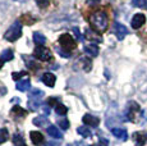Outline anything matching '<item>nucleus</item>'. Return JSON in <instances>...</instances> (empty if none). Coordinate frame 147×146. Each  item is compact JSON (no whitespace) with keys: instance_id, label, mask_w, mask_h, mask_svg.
Wrapping results in <instances>:
<instances>
[{"instance_id":"nucleus-1","label":"nucleus","mask_w":147,"mask_h":146,"mask_svg":"<svg viewBox=\"0 0 147 146\" xmlns=\"http://www.w3.org/2000/svg\"><path fill=\"white\" fill-rule=\"evenodd\" d=\"M90 22H91V24L95 27V30L98 31V32L105 31L107 28V24H109V19H107L106 13L101 12V10L95 12L94 14L91 16V18H90Z\"/></svg>"},{"instance_id":"nucleus-2","label":"nucleus","mask_w":147,"mask_h":146,"mask_svg":"<svg viewBox=\"0 0 147 146\" xmlns=\"http://www.w3.org/2000/svg\"><path fill=\"white\" fill-rule=\"evenodd\" d=\"M21 36H22V22L21 21H16L12 26L8 28L7 32H5L4 39L7 41L14 43V41H17Z\"/></svg>"},{"instance_id":"nucleus-3","label":"nucleus","mask_w":147,"mask_h":146,"mask_svg":"<svg viewBox=\"0 0 147 146\" xmlns=\"http://www.w3.org/2000/svg\"><path fill=\"white\" fill-rule=\"evenodd\" d=\"M59 45L61 46V49L67 50V51H72L77 47V43H76L74 37L69 33H63L59 37Z\"/></svg>"},{"instance_id":"nucleus-4","label":"nucleus","mask_w":147,"mask_h":146,"mask_svg":"<svg viewBox=\"0 0 147 146\" xmlns=\"http://www.w3.org/2000/svg\"><path fill=\"white\" fill-rule=\"evenodd\" d=\"M33 57H35L36 59H38V60H41V62H47L53 58V54L47 47L37 46L35 49V51H33Z\"/></svg>"},{"instance_id":"nucleus-5","label":"nucleus","mask_w":147,"mask_h":146,"mask_svg":"<svg viewBox=\"0 0 147 146\" xmlns=\"http://www.w3.org/2000/svg\"><path fill=\"white\" fill-rule=\"evenodd\" d=\"M145 22H146V16L142 14V13H137V14H134L133 18H132L131 26L133 30H138L145 24Z\"/></svg>"},{"instance_id":"nucleus-6","label":"nucleus","mask_w":147,"mask_h":146,"mask_svg":"<svg viewBox=\"0 0 147 146\" xmlns=\"http://www.w3.org/2000/svg\"><path fill=\"white\" fill-rule=\"evenodd\" d=\"M114 33H115L118 40H123V39L128 35V30H127V27L124 26V24L119 23V22H115L114 23Z\"/></svg>"},{"instance_id":"nucleus-7","label":"nucleus","mask_w":147,"mask_h":146,"mask_svg":"<svg viewBox=\"0 0 147 146\" xmlns=\"http://www.w3.org/2000/svg\"><path fill=\"white\" fill-rule=\"evenodd\" d=\"M84 36L87 37V40L94 41L95 44H98L102 41V37H101V35L98 33V31H94L92 28H87L86 32H84Z\"/></svg>"},{"instance_id":"nucleus-8","label":"nucleus","mask_w":147,"mask_h":146,"mask_svg":"<svg viewBox=\"0 0 147 146\" xmlns=\"http://www.w3.org/2000/svg\"><path fill=\"white\" fill-rule=\"evenodd\" d=\"M82 120H83V123L86 126H88V127H97V126L100 124V119H98L97 117L92 116V114H84Z\"/></svg>"},{"instance_id":"nucleus-9","label":"nucleus","mask_w":147,"mask_h":146,"mask_svg":"<svg viewBox=\"0 0 147 146\" xmlns=\"http://www.w3.org/2000/svg\"><path fill=\"white\" fill-rule=\"evenodd\" d=\"M41 81L46 86H49V87H54V86H55V82H56V77H55V74H54V73L46 72V73H44V74H42Z\"/></svg>"},{"instance_id":"nucleus-10","label":"nucleus","mask_w":147,"mask_h":146,"mask_svg":"<svg viewBox=\"0 0 147 146\" xmlns=\"http://www.w3.org/2000/svg\"><path fill=\"white\" fill-rule=\"evenodd\" d=\"M30 139H31V141L33 142V145H36V146H41L42 144H44V135H42L41 132H38V131H32L31 132Z\"/></svg>"},{"instance_id":"nucleus-11","label":"nucleus","mask_w":147,"mask_h":146,"mask_svg":"<svg viewBox=\"0 0 147 146\" xmlns=\"http://www.w3.org/2000/svg\"><path fill=\"white\" fill-rule=\"evenodd\" d=\"M111 133L117 139L121 140V141H127V139H128V132H127V130H124V128L114 127V128H111Z\"/></svg>"},{"instance_id":"nucleus-12","label":"nucleus","mask_w":147,"mask_h":146,"mask_svg":"<svg viewBox=\"0 0 147 146\" xmlns=\"http://www.w3.org/2000/svg\"><path fill=\"white\" fill-rule=\"evenodd\" d=\"M84 53H86L88 57H91V58L97 57L98 55V46L96 44L86 45V46H84Z\"/></svg>"},{"instance_id":"nucleus-13","label":"nucleus","mask_w":147,"mask_h":146,"mask_svg":"<svg viewBox=\"0 0 147 146\" xmlns=\"http://www.w3.org/2000/svg\"><path fill=\"white\" fill-rule=\"evenodd\" d=\"M47 133H49V136L54 137V139L56 140H61L63 139V133H61L60 131H59L58 127H55V126H49V127L46 128Z\"/></svg>"},{"instance_id":"nucleus-14","label":"nucleus","mask_w":147,"mask_h":146,"mask_svg":"<svg viewBox=\"0 0 147 146\" xmlns=\"http://www.w3.org/2000/svg\"><path fill=\"white\" fill-rule=\"evenodd\" d=\"M133 140H134V144L137 146H143L146 144V136L141 132H134L133 133Z\"/></svg>"},{"instance_id":"nucleus-15","label":"nucleus","mask_w":147,"mask_h":146,"mask_svg":"<svg viewBox=\"0 0 147 146\" xmlns=\"http://www.w3.org/2000/svg\"><path fill=\"white\" fill-rule=\"evenodd\" d=\"M30 86H31V81H30V78H24V80H21V81H18L17 82V90H19V91H27L28 89H30Z\"/></svg>"},{"instance_id":"nucleus-16","label":"nucleus","mask_w":147,"mask_h":146,"mask_svg":"<svg viewBox=\"0 0 147 146\" xmlns=\"http://www.w3.org/2000/svg\"><path fill=\"white\" fill-rule=\"evenodd\" d=\"M33 124L38 126V127H49V119H46V116H41V117H36L33 119Z\"/></svg>"},{"instance_id":"nucleus-17","label":"nucleus","mask_w":147,"mask_h":146,"mask_svg":"<svg viewBox=\"0 0 147 146\" xmlns=\"http://www.w3.org/2000/svg\"><path fill=\"white\" fill-rule=\"evenodd\" d=\"M33 41L37 46H44L45 43H46V37L40 32H33Z\"/></svg>"},{"instance_id":"nucleus-18","label":"nucleus","mask_w":147,"mask_h":146,"mask_svg":"<svg viewBox=\"0 0 147 146\" xmlns=\"http://www.w3.org/2000/svg\"><path fill=\"white\" fill-rule=\"evenodd\" d=\"M77 132H78V135H81L82 137H91L92 136L90 128L86 127V126H81V127H78L77 128Z\"/></svg>"},{"instance_id":"nucleus-19","label":"nucleus","mask_w":147,"mask_h":146,"mask_svg":"<svg viewBox=\"0 0 147 146\" xmlns=\"http://www.w3.org/2000/svg\"><path fill=\"white\" fill-rule=\"evenodd\" d=\"M0 58H1L4 62H9V60H12V59L14 58V54H13V51L10 49H7V50H3Z\"/></svg>"},{"instance_id":"nucleus-20","label":"nucleus","mask_w":147,"mask_h":146,"mask_svg":"<svg viewBox=\"0 0 147 146\" xmlns=\"http://www.w3.org/2000/svg\"><path fill=\"white\" fill-rule=\"evenodd\" d=\"M40 106H41L40 99H30L28 100V108H30L31 110H37Z\"/></svg>"},{"instance_id":"nucleus-21","label":"nucleus","mask_w":147,"mask_h":146,"mask_svg":"<svg viewBox=\"0 0 147 146\" xmlns=\"http://www.w3.org/2000/svg\"><path fill=\"white\" fill-rule=\"evenodd\" d=\"M55 113L58 114V116H67L68 113V108L65 105H63L61 103H59L58 105L55 106Z\"/></svg>"},{"instance_id":"nucleus-22","label":"nucleus","mask_w":147,"mask_h":146,"mask_svg":"<svg viewBox=\"0 0 147 146\" xmlns=\"http://www.w3.org/2000/svg\"><path fill=\"white\" fill-rule=\"evenodd\" d=\"M13 144L16 146H27L26 141L23 140V137H22L21 135H18V133H16L13 136Z\"/></svg>"},{"instance_id":"nucleus-23","label":"nucleus","mask_w":147,"mask_h":146,"mask_svg":"<svg viewBox=\"0 0 147 146\" xmlns=\"http://www.w3.org/2000/svg\"><path fill=\"white\" fill-rule=\"evenodd\" d=\"M28 95H30V99H38V96H44V91L38 89H31L28 91Z\"/></svg>"},{"instance_id":"nucleus-24","label":"nucleus","mask_w":147,"mask_h":146,"mask_svg":"<svg viewBox=\"0 0 147 146\" xmlns=\"http://www.w3.org/2000/svg\"><path fill=\"white\" fill-rule=\"evenodd\" d=\"M9 137V131L7 128H0V145L4 144Z\"/></svg>"},{"instance_id":"nucleus-25","label":"nucleus","mask_w":147,"mask_h":146,"mask_svg":"<svg viewBox=\"0 0 147 146\" xmlns=\"http://www.w3.org/2000/svg\"><path fill=\"white\" fill-rule=\"evenodd\" d=\"M58 126L60 127V130L65 131L69 128V120L65 119V118H63V119H58Z\"/></svg>"},{"instance_id":"nucleus-26","label":"nucleus","mask_w":147,"mask_h":146,"mask_svg":"<svg viewBox=\"0 0 147 146\" xmlns=\"http://www.w3.org/2000/svg\"><path fill=\"white\" fill-rule=\"evenodd\" d=\"M12 114L13 116H18V117H24L26 116V112L22 110L21 106H14L12 109Z\"/></svg>"},{"instance_id":"nucleus-27","label":"nucleus","mask_w":147,"mask_h":146,"mask_svg":"<svg viewBox=\"0 0 147 146\" xmlns=\"http://www.w3.org/2000/svg\"><path fill=\"white\" fill-rule=\"evenodd\" d=\"M132 5L137 8H147V0H132Z\"/></svg>"},{"instance_id":"nucleus-28","label":"nucleus","mask_w":147,"mask_h":146,"mask_svg":"<svg viewBox=\"0 0 147 146\" xmlns=\"http://www.w3.org/2000/svg\"><path fill=\"white\" fill-rule=\"evenodd\" d=\"M36 4L41 8V9H45L50 5V0H36Z\"/></svg>"},{"instance_id":"nucleus-29","label":"nucleus","mask_w":147,"mask_h":146,"mask_svg":"<svg viewBox=\"0 0 147 146\" xmlns=\"http://www.w3.org/2000/svg\"><path fill=\"white\" fill-rule=\"evenodd\" d=\"M30 17H31V16H27V14L22 16L21 22H22V23H26V24H32V23H35L36 19H30Z\"/></svg>"},{"instance_id":"nucleus-30","label":"nucleus","mask_w":147,"mask_h":146,"mask_svg":"<svg viewBox=\"0 0 147 146\" xmlns=\"http://www.w3.org/2000/svg\"><path fill=\"white\" fill-rule=\"evenodd\" d=\"M23 76H27V72H19V73H17V72H14L13 74H12V77H13V80H18V78H21V77H23Z\"/></svg>"},{"instance_id":"nucleus-31","label":"nucleus","mask_w":147,"mask_h":146,"mask_svg":"<svg viewBox=\"0 0 147 146\" xmlns=\"http://www.w3.org/2000/svg\"><path fill=\"white\" fill-rule=\"evenodd\" d=\"M58 53L61 55V57H64V58H69L70 57V51H64L61 47H58Z\"/></svg>"},{"instance_id":"nucleus-32","label":"nucleus","mask_w":147,"mask_h":146,"mask_svg":"<svg viewBox=\"0 0 147 146\" xmlns=\"http://www.w3.org/2000/svg\"><path fill=\"white\" fill-rule=\"evenodd\" d=\"M41 109H42V113H44V116H49V114H50V106L44 105V106H41Z\"/></svg>"},{"instance_id":"nucleus-33","label":"nucleus","mask_w":147,"mask_h":146,"mask_svg":"<svg viewBox=\"0 0 147 146\" xmlns=\"http://www.w3.org/2000/svg\"><path fill=\"white\" fill-rule=\"evenodd\" d=\"M97 146H109V141H107L106 139H100Z\"/></svg>"},{"instance_id":"nucleus-34","label":"nucleus","mask_w":147,"mask_h":146,"mask_svg":"<svg viewBox=\"0 0 147 146\" xmlns=\"http://www.w3.org/2000/svg\"><path fill=\"white\" fill-rule=\"evenodd\" d=\"M73 31H74V33L77 35V37L80 39V41H82V39H81V33H80V31H78L77 27H73Z\"/></svg>"},{"instance_id":"nucleus-35","label":"nucleus","mask_w":147,"mask_h":146,"mask_svg":"<svg viewBox=\"0 0 147 146\" xmlns=\"http://www.w3.org/2000/svg\"><path fill=\"white\" fill-rule=\"evenodd\" d=\"M46 146H59L56 142H49V144H46Z\"/></svg>"},{"instance_id":"nucleus-36","label":"nucleus","mask_w":147,"mask_h":146,"mask_svg":"<svg viewBox=\"0 0 147 146\" xmlns=\"http://www.w3.org/2000/svg\"><path fill=\"white\" fill-rule=\"evenodd\" d=\"M3 66H4V60H3V59L1 58H0V68H1V67Z\"/></svg>"},{"instance_id":"nucleus-37","label":"nucleus","mask_w":147,"mask_h":146,"mask_svg":"<svg viewBox=\"0 0 147 146\" xmlns=\"http://www.w3.org/2000/svg\"><path fill=\"white\" fill-rule=\"evenodd\" d=\"M77 146H87V145H84L83 142H77Z\"/></svg>"},{"instance_id":"nucleus-38","label":"nucleus","mask_w":147,"mask_h":146,"mask_svg":"<svg viewBox=\"0 0 147 146\" xmlns=\"http://www.w3.org/2000/svg\"><path fill=\"white\" fill-rule=\"evenodd\" d=\"M14 1H18V3H26L27 0H14Z\"/></svg>"}]
</instances>
